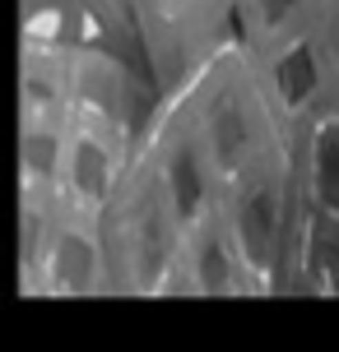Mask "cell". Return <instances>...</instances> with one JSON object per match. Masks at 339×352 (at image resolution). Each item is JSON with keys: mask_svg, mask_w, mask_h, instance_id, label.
Listing matches in <instances>:
<instances>
[{"mask_svg": "<svg viewBox=\"0 0 339 352\" xmlns=\"http://www.w3.org/2000/svg\"><path fill=\"white\" fill-rule=\"evenodd\" d=\"M154 88L242 52L321 130L339 125V0H125Z\"/></svg>", "mask_w": 339, "mask_h": 352, "instance_id": "cell-1", "label": "cell"}, {"mask_svg": "<svg viewBox=\"0 0 339 352\" xmlns=\"http://www.w3.org/2000/svg\"><path fill=\"white\" fill-rule=\"evenodd\" d=\"M325 135H330V153H335V167H339V125H330Z\"/></svg>", "mask_w": 339, "mask_h": 352, "instance_id": "cell-2", "label": "cell"}]
</instances>
